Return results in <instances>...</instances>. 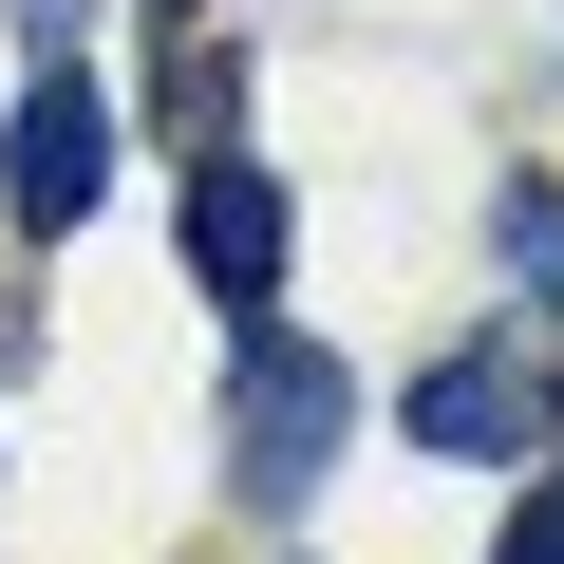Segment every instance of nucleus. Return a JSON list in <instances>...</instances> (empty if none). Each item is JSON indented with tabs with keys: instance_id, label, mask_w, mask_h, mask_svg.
Instances as JSON below:
<instances>
[{
	"instance_id": "3",
	"label": "nucleus",
	"mask_w": 564,
	"mask_h": 564,
	"mask_svg": "<svg viewBox=\"0 0 564 564\" xmlns=\"http://www.w3.org/2000/svg\"><path fill=\"white\" fill-rule=\"evenodd\" d=\"M188 263H207V302H263V282H282V170L263 151H226L188 188Z\"/></svg>"
},
{
	"instance_id": "1",
	"label": "nucleus",
	"mask_w": 564,
	"mask_h": 564,
	"mask_svg": "<svg viewBox=\"0 0 564 564\" xmlns=\"http://www.w3.org/2000/svg\"><path fill=\"white\" fill-rule=\"evenodd\" d=\"M339 414H358V377H339L321 339H245V414H226L245 508H302V489L339 470Z\"/></svg>"
},
{
	"instance_id": "4",
	"label": "nucleus",
	"mask_w": 564,
	"mask_h": 564,
	"mask_svg": "<svg viewBox=\"0 0 564 564\" xmlns=\"http://www.w3.org/2000/svg\"><path fill=\"white\" fill-rule=\"evenodd\" d=\"M414 452H452V470H508V452H527V395H508V358H433V377H414Z\"/></svg>"
},
{
	"instance_id": "6",
	"label": "nucleus",
	"mask_w": 564,
	"mask_h": 564,
	"mask_svg": "<svg viewBox=\"0 0 564 564\" xmlns=\"http://www.w3.org/2000/svg\"><path fill=\"white\" fill-rule=\"evenodd\" d=\"M151 20H188V0H151Z\"/></svg>"
},
{
	"instance_id": "2",
	"label": "nucleus",
	"mask_w": 564,
	"mask_h": 564,
	"mask_svg": "<svg viewBox=\"0 0 564 564\" xmlns=\"http://www.w3.org/2000/svg\"><path fill=\"white\" fill-rule=\"evenodd\" d=\"M95 188H113V95H95V76H39L20 132H0V207L57 245V226H95Z\"/></svg>"
},
{
	"instance_id": "5",
	"label": "nucleus",
	"mask_w": 564,
	"mask_h": 564,
	"mask_svg": "<svg viewBox=\"0 0 564 564\" xmlns=\"http://www.w3.org/2000/svg\"><path fill=\"white\" fill-rule=\"evenodd\" d=\"M489 564H564V470H545V489L508 508V545H489Z\"/></svg>"
}]
</instances>
